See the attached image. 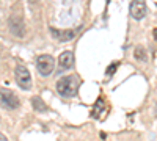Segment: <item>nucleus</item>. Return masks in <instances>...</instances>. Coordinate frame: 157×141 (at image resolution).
<instances>
[{
	"label": "nucleus",
	"mask_w": 157,
	"mask_h": 141,
	"mask_svg": "<svg viewBox=\"0 0 157 141\" xmlns=\"http://www.w3.org/2000/svg\"><path fill=\"white\" fill-rule=\"evenodd\" d=\"M78 86L80 80L77 75H66L57 82V93L63 97H74L78 91Z\"/></svg>",
	"instance_id": "1"
},
{
	"label": "nucleus",
	"mask_w": 157,
	"mask_h": 141,
	"mask_svg": "<svg viewBox=\"0 0 157 141\" xmlns=\"http://www.w3.org/2000/svg\"><path fill=\"white\" fill-rule=\"evenodd\" d=\"M36 68H38V72L41 74L43 77H47L54 72L55 69V60L54 57L50 55H39L36 58Z\"/></svg>",
	"instance_id": "2"
},
{
	"label": "nucleus",
	"mask_w": 157,
	"mask_h": 141,
	"mask_svg": "<svg viewBox=\"0 0 157 141\" xmlns=\"http://www.w3.org/2000/svg\"><path fill=\"white\" fill-rule=\"evenodd\" d=\"M19 105H21V100L14 93L10 91V89H0V107L8 110H16Z\"/></svg>",
	"instance_id": "3"
},
{
	"label": "nucleus",
	"mask_w": 157,
	"mask_h": 141,
	"mask_svg": "<svg viewBox=\"0 0 157 141\" xmlns=\"http://www.w3.org/2000/svg\"><path fill=\"white\" fill-rule=\"evenodd\" d=\"M14 74H16V82L22 89H25V91L32 89V75H30L27 68H25L24 65H17Z\"/></svg>",
	"instance_id": "4"
},
{
	"label": "nucleus",
	"mask_w": 157,
	"mask_h": 141,
	"mask_svg": "<svg viewBox=\"0 0 157 141\" xmlns=\"http://www.w3.org/2000/svg\"><path fill=\"white\" fill-rule=\"evenodd\" d=\"M129 11H130V16L134 19H143L146 16V3L141 2V0H137V2H132L129 6Z\"/></svg>",
	"instance_id": "5"
},
{
	"label": "nucleus",
	"mask_w": 157,
	"mask_h": 141,
	"mask_svg": "<svg viewBox=\"0 0 157 141\" xmlns=\"http://www.w3.org/2000/svg\"><path fill=\"white\" fill-rule=\"evenodd\" d=\"M58 65H60V69H69L74 66V54L71 50H64V52L60 54L58 57Z\"/></svg>",
	"instance_id": "6"
},
{
	"label": "nucleus",
	"mask_w": 157,
	"mask_h": 141,
	"mask_svg": "<svg viewBox=\"0 0 157 141\" xmlns=\"http://www.w3.org/2000/svg\"><path fill=\"white\" fill-rule=\"evenodd\" d=\"M50 35L55 38V39H58V41H61V43H66V41H71L72 38H74V35H75V32L74 30H55L54 27H50Z\"/></svg>",
	"instance_id": "7"
},
{
	"label": "nucleus",
	"mask_w": 157,
	"mask_h": 141,
	"mask_svg": "<svg viewBox=\"0 0 157 141\" xmlns=\"http://www.w3.org/2000/svg\"><path fill=\"white\" fill-rule=\"evenodd\" d=\"M105 110V104H104V99L102 97H99L98 100H96V104H94V107H93V111H91V116L93 118H98L99 114Z\"/></svg>",
	"instance_id": "8"
},
{
	"label": "nucleus",
	"mask_w": 157,
	"mask_h": 141,
	"mask_svg": "<svg viewBox=\"0 0 157 141\" xmlns=\"http://www.w3.org/2000/svg\"><path fill=\"white\" fill-rule=\"evenodd\" d=\"M134 55H135V58H137L138 61H148V54H146V49L143 47V46L135 47V52H134Z\"/></svg>",
	"instance_id": "9"
},
{
	"label": "nucleus",
	"mask_w": 157,
	"mask_h": 141,
	"mask_svg": "<svg viewBox=\"0 0 157 141\" xmlns=\"http://www.w3.org/2000/svg\"><path fill=\"white\" fill-rule=\"evenodd\" d=\"M32 105H33V108L36 111H46L47 110V107H46V104L43 102L41 97H33L32 99Z\"/></svg>",
	"instance_id": "10"
},
{
	"label": "nucleus",
	"mask_w": 157,
	"mask_h": 141,
	"mask_svg": "<svg viewBox=\"0 0 157 141\" xmlns=\"http://www.w3.org/2000/svg\"><path fill=\"white\" fill-rule=\"evenodd\" d=\"M116 68H118V63H113V65L109 68V71H107V77H110V75H113V72L116 71Z\"/></svg>",
	"instance_id": "11"
},
{
	"label": "nucleus",
	"mask_w": 157,
	"mask_h": 141,
	"mask_svg": "<svg viewBox=\"0 0 157 141\" xmlns=\"http://www.w3.org/2000/svg\"><path fill=\"white\" fill-rule=\"evenodd\" d=\"M0 141H8V139H6V136H5L3 133H0Z\"/></svg>",
	"instance_id": "12"
},
{
	"label": "nucleus",
	"mask_w": 157,
	"mask_h": 141,
	"mask_svg": "<svg viewBox=\"0 0 157 141\" xmlns=\"http://www.w3.org/2000/svg\"><path fill=\"white\" fill-rule=\"evenodd\" d=\"M154 36H155V38H157V30H154Z\"/></svg>",
	"instance_id": "13"
}]
</instances>
